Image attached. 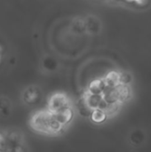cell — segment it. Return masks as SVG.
<instances>
[{"mask_svg":"<svg viewBox=\"0 0 151 152\" xmlns=\"http://www.w3.org/2000/svg\"><path fill=\"white\" fill-rule=\"evenodd\" d=\"M30 126L36 132L44 134H56L63 127L56 119L54 114L48 110L35 113L30 119Z\"/></svg>","mask_w":151,"mask_h":152,"instance_id":"1","label":"cell"},{"mask_svg":"<svg viewBox=\"0 0 151 152\" xmlns=\"http://www.w3.org/2000/svg\"><path fill=\"white\" fill-rule=\"evenodd\" d=\"M69 103V98L65 94L56 93L53 94L48 101V110L52 113H56L68 107Z\"/></svg>","mask_w":151,"mask_h":152,"instance_id":"2","label":"cell"},{"mask_svg":"<svg viewBox=\"0 0 151 152\" xmlns=\"http://www.w3.org/2000/svg\"><path fill=\"white\" fill-rule=\"evenodd\" d=\"M84 102L85 105L92 110L95 109H101L105 110L107 107L109 106V103H107L105 100L103 99L102 94H93V93H90L89 91L86 93Z\"/></svg>","mask_w":151,"mask_h":152,"instance_id":"3","label":"cell"},{"mask_svg":"<svg viewBox=\"0 0 151 152\" xmlns=\"http://www.w3.org/2000/svg\"><path fill=\"white\" fill-rule=\"evenodd\" d=\"M53 114H54L56 119H57L63 126H64L65 125L69 124V123L72 120L73 115H74V114H73V110H72L69 106L66 107V108H64L63 110H61L56 112V113H53Z\"/></svg>","mask_w":151,"mask_h":152,"instance_id":"4","label":"cell"},{"mask_svg":"<svg viewBox=\"0 0 151 152\" xmlns=\"http://www.w3.org/2000/svg\"><path fill=\"white\" fill-rule=\"evenodd\" d=\"M106 88H107V85L104 79H95L90 83L88 91L93 94H102V93L105 91Z\"/></svg>","mask_w":151,"mask_h":152,"instance_id":"5","label":"cell"},{"mask_svg":"<svg viewBox=\"0 0 151 152\" xmlns=\"http://www.w3.org/2000/svg\"><path fill=\"white\" fill-rule=\"evenodd\" d=\"M107 87H117L120 85V73L117 71H110L104 78Z\"/></svg>","mask_w":151,"mask_h":152,"instance_id":"6","label":"cell"},{"mask_svg":"<svg viewBox=\"0 0 151 152\" xmlns=\"http://www.w3.org/2000/svg\"><path fill=\"white\" fill-rule=\"evenodd\" d=\"M90 116H91V119L93 122H94L96 124H100V123H102L106 120L108 114L104 110L95 109V110H92Z\"/></svg>","mask_w":151,"mask_h":152,"instance_id":"7","label":"cell"},{"mask_svg":"<svg viewBox=\"0 0 151 152\" xmlns=\"http://www.w3.org/2000/svg\"><path fill=\"white\" fill-rule=\"evenodd\" d=\"M116 88H117V92L119 103L125 102L130 96V89L127 86V85H119Z\"/></svg>","mask_w":151,"mask_h":152,"instance_id":"8","label":"cell"},{"mask_svg":"<svg viewBox=\"0 0 151 152\" xmlns=\"http://www.w3.org/2000/svg\"><path fill=\"white\" fill-rule=\"evenodd\" d=\"M132 81V76L127 72L120 73V85H128Z\"/></svg>","mask_w":151,"mask_h":152,"instance_id":"9","label":"cell"},{"mask_svg":"<svg viewBox=\"0 0 151 152\" xmlns=\"http://www.w3.org/2000/svg\"><path fill=\"white\" fill-rule=\"evenodd\" d=\"M2 47H1V45H0V62H1V59H2Z\"/></svg>","mask_w":151,"mask_h":152,"instance_id":"10","label":"cell"},{"mask_svg":"<svg viewBox=\"0 0 151 152\" xmlns=\"http://www.w3.org/2000/svg\"><path fill=\"white\" fill-rule=\"evenodd\" d=\"M3 141H4V136H3V135H2V134H0V143H1V142H2Z\"/></svg>","mask_w":151,"mask_h":152,"instance_id":"11","label":"cell"}]
</instances>
